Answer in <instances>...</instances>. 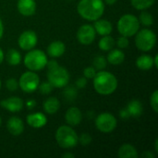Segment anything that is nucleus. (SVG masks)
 I'll return each instance as SVG.
<instances>
[{
	"instance_id": "28",
	"label": "nucleus",
	"mask_w": 158,
	"mask_h": 158,
	"mask_svg": "<svg viewBox=\"0 0 158 158\" xmlns=\"http://www.w3.org/2000/svg\"><path fill=\"white\" fill-rule=\"evenodd\" d=\"M107 65V60L105 56H96L94 58L93 61V67L96 69V70H103L106 68Z\"/></svg>"
},
{
	"instance_id": "45",
	"label": "nucleus",
	"mask_w": 158,
	"mask_h": 158,
	"mask_svg": "<svg viewBox=\"0 0 158 158\" xmlns=\"http://www.w3.org/2000/svg\"><path fill=\"white\" fill-rule=\"evenodd\" d=\"M155 150H156V152L157 153L158 152V140L156 139V142H155Z\"/></svg>"
},
{
	"instance_id": "25",
	"label": "nucleus",
	"mask_w": 158,
	"mask_h": 158,
	"mask_svg": "<svg viewBox=\"0 0 158 158\" xmlns=\"http://www.w3.org/2000/svg\"><path fill=\"white\" fill-rule=\"evenodd\" d=\"M115 44H116L115 39L112 36H110V34L103 36L100 39L99 43H98L99 48L102 51H106H106H110L111 49H113L114 46H115Z\"/></svg>"
},
{
	"instance_id": "11",
	"label": "nucleus",
	"mask_w": 158,
	"mask_h": 158,
	"mask_svg": "<svg viewBox=\"0 0 158 158\" xmlns=\"http://www.w3.org/2000/svg\"><path fill=\"white\" fill-rule=\"evenodd\" d=\"M38 42V37L35 31L31 30H28L23 31L18 40V44L20 47V49L24 51H30L33 49Z\"/></svg>"
},
{
	"instance_id": "34",
	"label": "nucleus",
	"mask_w": 158,
	"mask_h": 158,
	"mask_svg": "<svg viewBox=\"0 0 158 158\" xmlns=\"http://www.w3.org/2000/svg\"><path fill=\"white\" fill-rule=\"evenodd\" d=\"M95 74H96V69L94 67H92V66L85 68L84 70H83V76L87 80L88 79H94V77L95 76Z\"/></svg>"
},
{
	"instance_id": "31",
	"label": "nucleus",
	"mask_w": 158,
	"mask_h": 158,
	"mask_svg": "<svg viewBox=\"0 0 158 158\" xmlns=\"http://www.w3.org/2000/svg\"><path fill=\"white\" fill-rule=\"evenodd\" d=\"M150 105L151 107L153 108V110L157 113L158 112V91L155 90L154 93L152 94L151 97H150Z\"/></svg>"
},
{
	"instance_id": "8",
	"label": "nucleus",
	"mask_w": 158,
	"mask_h": 158,
	"mask_svg": "<svg viewBox=\"0 0 158 158\" xmlns=\"http://www.w3.org/2000/svg\"><path fill=\"white\" fill-rule=\"evenodd\" d=\"M40 84V78L39 76L31 70L25 71L22 73L19 80V87L21 89L22 92L27 94H31L38 89Z\"/></svg>"
},
{
	"instance_id": "38",
	"label": "nucleus",
	"mask_w": 158,
	"mask_h": 158,
	"mask_svg": "<svg viewBox=\"0 0 158 158\" xmlns=\"http://www.w3.org/2000/svg\"><path fill=\"white\" fill-rule=\"evenodd\" d=\"M119 115H120V118H122L124 119H127V118H131V116H130V114H129V112H128V110L126 108L125 109H122L119 112Z\"/></svg>"
},
{
	"instance_id": "4",
	"label": "nucleus",
	"mask_w": 158,
	"mask_h": 158,
	"mask_svg": "<svg viewBox=\"0 0 158 158\" xmlns=\"http://www.w3.org/2000/svg\"><path fill=\"white\" fill-rule=\"evenodd\" d=\"M47 61V56L44 51L31 49L25 55L23 63L29 70L36 72L44 69L46 67Z\"/></svg>"
},
{
	"instance_id": "35",
	"label": "nucleus",
	"mask_w": 158,
	"mask_h": 158,
	"mask_svg": "<svg viewBox=\"0 0 158 158\" xmlns=\"http://www.w3.org/2000/svg\"><path fill=\"white\" fill-rule=\"evenodd\" d=\"M65 96L69 100H73L77 96V91L73 87H69L65 90Z\"/></svg>"
},
{
	"instance_id": "36",
	"label": "nucleus",
	"mask_w": 158,
	"mask_h": 158,
	"mask_svg": "<svg viewBox=\"0 0 158 158\" xmlns=\"http://www.w3.org/2000/svg\"><path fill=\"white\" fill-rule=\"evenodd\" d=\"M75 84H76V86H77L79 89H82V88H84V87L87 85V79H86L84 76H83V77H81V78H79V79L76 81Z\"/></svg>"
},
{
	"instance_id": "30",
	"label": "nucleus",
	"mask_w": 158,
	"mask_h": 158,
	"mask_svg": "<svg viewBox=\"0 0 158 158\" xmlns=\"http://www.w3.org/2000/svg\"><path fill=\"white\" fill-rule=\"evenodd\" d=\"M6 87L8 91L15 92L19 88V81L14 78H10L6 81Z\"/></svg>"
},
{
	"instance_id": "21",
	"label": "nucleus",
	"mask_w": 158,
	"mask_h": 158,
	"mask_svg": "<svg viewBox=\"0 0 158 158\" xmlns=\"http://www.w3.org/2000/svg\"><path fill=\"white\" fill-rule=\"evenodd\" d=\"M118 156L119 158H137L138 152L133 145L130 143H125L119 147Z\"/></svg>"
},
{
	"instance_id": "6",
	"label": "nucleus",
	"mask_w": 158,
	"mask_h": 158,
	"mask_svg": "<svg viewBox=\"0 0 158 158\" xmlns=\"http://www.w3.org/2000/svg\"><path fill=\"white\" fill-rule=\"evenodd\" d=\"M47 81L55 88L66 87L69 82V73L64 67L57 65L56 67L48 69L47 70Z\"/></svg>"
},
{
	"instance_id": "10",
	"label": "nucleus",
	"mask_w": 158,
	"mask_h": 158,
	"mask_svg": "<svg viewBox=\"0 0 158 158\" xmlns=\"http://www.w3.org/2000/svg\"><path fill=\"white\" fill-rule=\"evenodd\" d=\"M76 36L80 44L83 45H89L92 43H94V41L95 40L96 31L93 25L84 24L79 28Z\"/></svg>"
},
{
	"instance_id": "9",
	"label": "nucleus",
	"mask_w": 158,
	"mask_h": 158,
	"mask_svg": "<svg viewBox=\"0 0 158 158\" xmlns=\"http://www.w3.org/2000/svg\"><path fill=\"white\" fill-rule=\"evenodd\" d=\"M118 125L117 118L108 112H103L99 114L95 118V126L98 131L104 133L112 132Z\"/></svg>"
},
{
	"instance_id": "33",
	"label": "nucleus",
	"mask_w": 158,
	"mask_h": 158,
	"mask_svg": "<svg viewBox=\"0 0 158 158\" xmlns=\"http://www.w3.org/2000/svg\"><path fill=\"white\" fill-rule=\"evenodd\" d=\"M130 44V41H129V38L128 37H125V36H120L118 41H117V45L118 46L119 49H125L129 46Z\"/></svg>"
},
{
	"instance_id": "22",
	"label": "nucleus",
	"mask_w": 158,
	"mask_h": 158,
	"mask_svg": "<svg viewBox=\"0 0 158 158\" xmlns=\"http://www.w3.org/2000/svg\"><path fill=\"white\" fill-rule=\"evenodd\" d=\"M136 66L141 70H149L154 67V58L149 55H142L137 58Z\"/></svg>"
},
{
	"instance_id": "17",
	"label": "nucleus",
	"mask_w": 158,
	"mask_h": 158,
	"mask_svg": "<svg viewBox=\"0 0 158 158\" xmlns=\"http://www.w3.org/2000/svg\"><path fill=\"white\" fill-rule=\"evenodd\" d=\"M66 51V45L61 41H54L47 47V55L53 58L60 57Z\"/></svg>"
},
{
	"instance_id": "13",
	"label": "nucleus",
	"mask_w": 158,
	"mask_h": 158,
	"mask_svg": "<svg viewBox=\"0 0 158 158\" xmlns=\"http://www.w3.org/2000/svg\"><path fill=\"white\" fill-rule=\"evenodd\" d=\"M6 129L11 135L19 136L24 131V123L19 117H11L6 122Z\"/></svg>"
},
{
	"instance_id": "23",
	"label": "nucleus",
	"mask_w": 158,
	"mask_h": 158,
	"mask_svg": "<svg viewBox=\"0 0 158 158\" xmlns=\"http://www.w3.org/2000/svg\"><path fill=\"white\" fill-rule=\"evenodd\" d=\"M126 109L128 110L130 116L132 117V118H139V117H141L142 114H143V105H142V103L139 100H132V101H131L128 104Z\"/></svg>"
},
{
	"instance_id": "46",
	"label": "nucleus",
	"mask_w": 158,
	"mask_h": 158,
	"mask_svg": "<svg viewBox=\"0 0 158 158\" xmlns=\"http://www.w3.org/2000/svg\"><path fill=\"white\" fill-rule=\"evenodd\" d=\"M1 123H2V119H1V117H0V126H1Z\"/></svg>"
},
{
	"instance_id": "2",
	"label": "nucleus",
	"mask_w": 158,
	"mask_h": 158,
	"mask_svg": "<svg viewBox=\"0 0 158 158\" xmlns=\"http://www.w3.org/2000/svg\"><path fill=\"white\" fill-rule=\"evenodd\" d=\"M94 88L99 94H112L118 88V80L111 72L99 70L94 77Z\"/></svg>"
},
{
	"instance_id": "12",
	"label": "nucleus",
	"mask_w": 158,
	"mask_h": 158,
	"mask_svg": "<svg viewBox=\"0 0 158 158\" xmlns=\"http://www.w3.org/2000/svg\"><path fill=\"white\" fill-rule=\"evenodd\" d=\"M0 106L2 108L12 112V113H17L19 112L24 106V102L21 98L18 96H11L6 99H4L0 102Z\"/></svg>"
},
{
	"instance_id": "43",
	"label": "nucleus",
	"mask_w": 158,
	"mask_h": 158,
	"mask_svg": "<svg viewBox=\"0 0 158 158\" xmlns=\"http://www.w3.org/2000/svg\"><path fill=\"white\" fill-rule=\"evenodd\" d=\"M4 58H5V54H4V52H3V50L0 48V64L3 62V60H4Z\"/></svg>"
},
{
	"instance_id": "19",
	"label": "nucleus",
	"mask_w": 158,
	"mask_h": 158,
	"mask_svg": "<svg viewBox=\"0 0 158 158\" xmlns=\"http://www.w3.org/2000/svg\"><path fill=\"white\" fill-rule=\"evenodd\" d=\"M44 110L48 115L56 114L60 108V102L56 97H49L44 102Z\"/></svg>"
},
{
	"instance_id": "40",
	"label": "nucleus",
	"mask_w": 158,
	"mask_h": 158,
	"mask_svg": "<svg viewBox=\"0 0 158 158\" xmlns=\"http://www.w3.org/2000/svg\"><path fill=\"white\" fill-rule=\"evenodd\" d=\"M3 34H4V25H3V21L0 18V40L3 37Z\"/></svg>"
},
{
	"instance_id": "39",
	"label": "nucleus",
	"mask_w": 158,
	"mask_h": 158,
	"mask_svg": "<svg viewBox=\"0 0 158 158\" xmlns=\"http://www.w3.org/2000/svg\"><path fill=\"white\" fill-rule=\"evenodd\" d=\"M142 156L144 158H154L155 157V155L153 153H151L150 151H145L144 153L142 154Z\"/></svg>"
},
{
	"instance_id": "20",
	"label": "nucleus",
	"mask_w": 158,
	"mask_h": 158,
	"mask_svg": "<svg viewBox=\"0 0 158 158\" xmlns=\"http://www.w3.org/2000/svg\"><path fill=\"white\" fill-rule=\"evenodd\" d=\"M106 60L111 65H120L125 60V54L121 51V49H111L107 55Z\"/></svg>"
},
{
	"instance_id": "14",
	"label": "nucleus",
	"mask_w": 158,
	"mask_h": 158,
	"mask_svg": "<svg viewBox=\"0 0 158 158\" xmlns=\"http://www.w3.org/2000/svg\"><path fill=\"white\" fill-rule=\"evenodd\" d=\"M17 8L22 16L31 17L34 15L36 11L35 0H19L17 3Z\"/></svg>"
},
{
	"instance_id": "29",
	"label": "nucleus",
	"mask_w": 158,
	"mask_h": 158,
	"mask_svg": "<svg viewBox=\"0 0 158 158\" xmlns=\"http://www.w3.org/2000/svg\"><path fill=\"white\" fill-rule=\"evenodd\" d=\"M53 88H54L53 85L48 81L40 83L39 86H38V89H39L40 93L43 94H51L52 91H53Z\"/></svg>"
},
{
	"instance_id": "24",
	"label": "nucleus",
	"mask_w": 158,
	"mask_h": 158,
	"mask_svg": "<svg viewBox=\"0 0 158 158\" xmlns=\"http://www.w3.org/2000/svg\"><path fill=\"white\" fill-rule=\"evenodd\" d=\"M6 60L10 66H18L21 62V55L16 49H9L6 54Z\"/></svg>"
},
{
	"instance_id": "44",
	"label": "nucleus",
	"mask_w": 158,
	"mask_h": 158,
	"mask_svg": "<svg viewBox=\"0 0 158 158\" xmlns=\"http://www.w3.org/2000/svg\"><path fill=\"white\" fill-rule=\"evenodd\" d=\"M154 66L157 69L158 68V56L156 55V56H155V58H154Z\"/></svg>"
},
{
	"instance_id": "1",
	"label": "nucleus",
	"mask_w": 158,
	"mask_h": 158,
	"mask_svg": "<svg viewBox=\"0 0 158 158\" xmlns=\"http://www.w3.org/2000/svg\"><path fill=\"white\" fill-rule=\"evenodd\" d=\"M77 10L82 19L89 21H95L103 16L105 3L103 0H81L78 3Z\"/></svg>"
},
{
	"instance_id": "3",
	"label": "nucleus",
	"mask_w": 158,
	"mask_h": 158,
	"mask_svg": "<svg viewBox=\"0 0 158 158\" xmlns=\"http://www.w3.org/2000/svg\"><path fill=\"white\" fill-rule=\"evenodd\" d=\"M78 137L77 132L69 125L60 126L56 132V143L63 149H71L77 146Z\"/></svg>"
},
{
	"instance_id": "5",
	"label": "nucleus",
	"mask_w": 158,
	"mask_h": 158,
	"mask_svg": "<svg viewBox=\"0 0 158 158\" xmlns=\"http://www.w3.org/2000/svg\"><path fill=\"white\" fill-rule=\"evenodd\" d=\"M140 21L139 19L132 14H125L120 17L118 21L117 28L118 32L125 37L134 36L137 31L140 30Z\"/></svg>"
},
{
	"instance_id": "26",
	"label": "nucleus",
	"mask_w": 158,
	"mask_h": 158,
	"mask_svg": "<svg viewBox=\"0 0 158 158\" xmlns=\"http://www.w3.org/2000/svg\"><path fill=\"white\" fill-rule=\"evenodd\" d=\"M156 0H131V5L138 10H145L151 7Z\"/></svg>"
},
{
	"instance_id": "27",
	"label": "nucleus",
	"mask_w": 158,
	"mask_h": 158,
	"mask_svg": "<svg viewBox=\"0 0 158 158\" xmlns=\"http://www.w3.org/2000/svg\"><path fill=\"white\" fill-rule=\"evenodd\" d=\"M140 23H142L143 25L146 26V27H150L153 25L154 23V17L151 13L147 12V11H143L140 14V17L138 18Z\"/></svg>"
},
{
	"instance_id": "42",
	"label": "nucleus",
	"mask_w": 158,
	"mask_h": 158,
	"mask_svg": "<svg viewBox=\"0 0 158 158\" xmlns=\"http://www.w3.org/2000/svg\"><path fill=\"white\" fill-rule=\"evenodd\" d=\"M62 157H64V158H73V157H74V155H73V154H71V153H66V154H64V155L62 156Z\"/></svg>"
},
{
	"instance_id": "41",
	"label": "nucleus",
	"mask_w": 158,
	"mask_h": 158,
	"mask_svg": "<svg viewBox=\"0 0 158 158\" xmlns=\"http://www.w3.org/2000/svg\"><path fill=\"white\" fill-rule=\"evenodd\" d=\"M104 1H105L104 3H106V5L112 6V5H114V4H116L118 0H104Z\"/></svg>"
},
{
	"instance_id": "7",
	"label": "nucleus",
	"mask_w": 158,
	"mask_h": 158,
	"mask_svg": "<svg viewBox=\"0 0 158 158\" xmlns=\"http://www.w3.org/2000/svg\"><path fill=\"white\" fill-rule=\"evenodd\" d=\"M135 35V44L139 50L148 52L155 47L156 44V35L152 30L143 29L138 31Z\"/></svg>"
},
{
	"instance_id": "15",
	"label": "nucleus",
	"mask_w": 158,
	"mask_h": 158,
	"mask_svg": "<svg viewBox=\"0 0 158 158\" xmlns=\"http://www.w3.org/2000/svg\"><path fill=\"white\" fill-rule=\"evenodd\" d=\"M65 119H66V122L68 123V125H69L70 127H75L81 122L82 113L76 106L69 107L66 112Z\"/></svg>"
},
{
	"instance_id": "32",
	"label": "nucleus",
	"mask_w": 158,
	"mask_h": 158,
	"mask_svg": "<svg viewBox=\"0 0 158 158\" xmlns=\"http://www.w3.org/2000/svg\"><path fill=\"white\" fill-rule=\"evenodd\" d=\"M78 142L82 146H87L92 142V136L89 133H82L81 136L78 137Z\"/></svg>"
},
{
	"instance_id": "47",
	"label": "nucleus",
	"mask_w": 158,
	"mask_h": 158,
	"mask_svg": "<svg viewBox=\"0 0 158 158\" xmlns=\"http://www.w3.org/2000/svg\"><path fill=\"white\" fill-rule=\"evenodd\" d=\"M0 89H1V80H0Z\"/></svg>"
},
{
	"instance_id": "16",
	"label": "nucleus",
	"mask_w": 158,
	"mask_h": 158,
	"mask_svg": "<svg viewBox=\"0 0 158 158\" xmlns=\"http://www.w3.org/2000/svg\"><path fill=\"white\" fill-rule=\"evenodd\" d=\"M26 121L29 126L34 129H41L44 127L47 123V118L44 113L35 112L27 116Z\"/></svg>"
},
{
	"instance_id": "18",
	"label": "nucleus",
	"mask_w": 158,
	"mask_h": 158,
	"mask_svg": "<svg viewBox=\"0 0 158 158\" xmlns=\"http://www.w3.org/2000/svg\"><path fill=\"white\" fill-rule=\"evenodd\" d=\"M94 28L96 33H98L101 36L108 35L113 31L112 23L106 19H98L97 20H95V22L94 24Z\"/></svg>"
},
{
	"instance_id": "37",
	"label": "nucleus",
	"mask_w": 158,
	"mask_h": 158,
	"mask_svg": "<svg viewBox=\"0 0 158 158\" xmlns=\"http://www.w3.org/2000/svg\"><path fill=\"white\" fill-rule=\"evenodd\" d=\"M26 106L28 107V109H32L36 106V102L33 99H30L26 102Z\"/></svg>"
}]
</instances>
